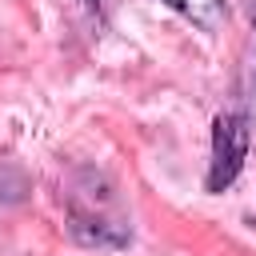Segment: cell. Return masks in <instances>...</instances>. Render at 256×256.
<instances>
[{"label": "cell", "instance_id": "6da1fadb", "mask_svg": "<svg viewBox=\"0 0 256 256\" xmlns=\"http://www.w3.org/2000/svg\"><path fill=\"white\" fill-rule=\"evenodd\" d=\"M68 232L88 248H128L132 224L120 208L112 180L96 168H80L68 184Z\"/></svg>", "mask_w": 256, "mask_h": 256}, {"label": "cell", "instance_id": "7a4b0ae2", "mask_svg": "<svg viewBox=\"0 0 256 256\" xmlns=\"http://www.w3.org/2000/svg\"><path fill=\"white\" fill-rule=\"evenodd\" d=\"M248 144H252V120L244 112H220L212 120V156H208V176H204L208 192H224L240 176L248 160Z\"/></svg>", "mask_w": 256, "mask_h": 256}, {"label": "cell", "instance_id": "3957f363", "mask_svg": "<svg viewBox=\"0 0 256 256\" xmlns=\"http://www.w3.org/2000/svg\"><path fill=\"white\" fill-rule=\"evenodd\" d=\"M240 104L244 116L256 120V0L248 4V40L240 52Z\"/></svg>", "mask_w": 256, "mask_h": 256}, {"label": "cell", "instance_id": "277c9868", "mask_svg": "<svg viewBox=\"0 0 256 256\" xmlns=\"http://www.w3.org/2000/svg\"><path fill=\"white\" fill-rule=\"evenodd\" d=\"M160 4H168L172 12H180L200 32H220L228 24V4L224 0H160Z\"/></svg>", "mask_w": 256, "mask_h": 256}]
</instances>
